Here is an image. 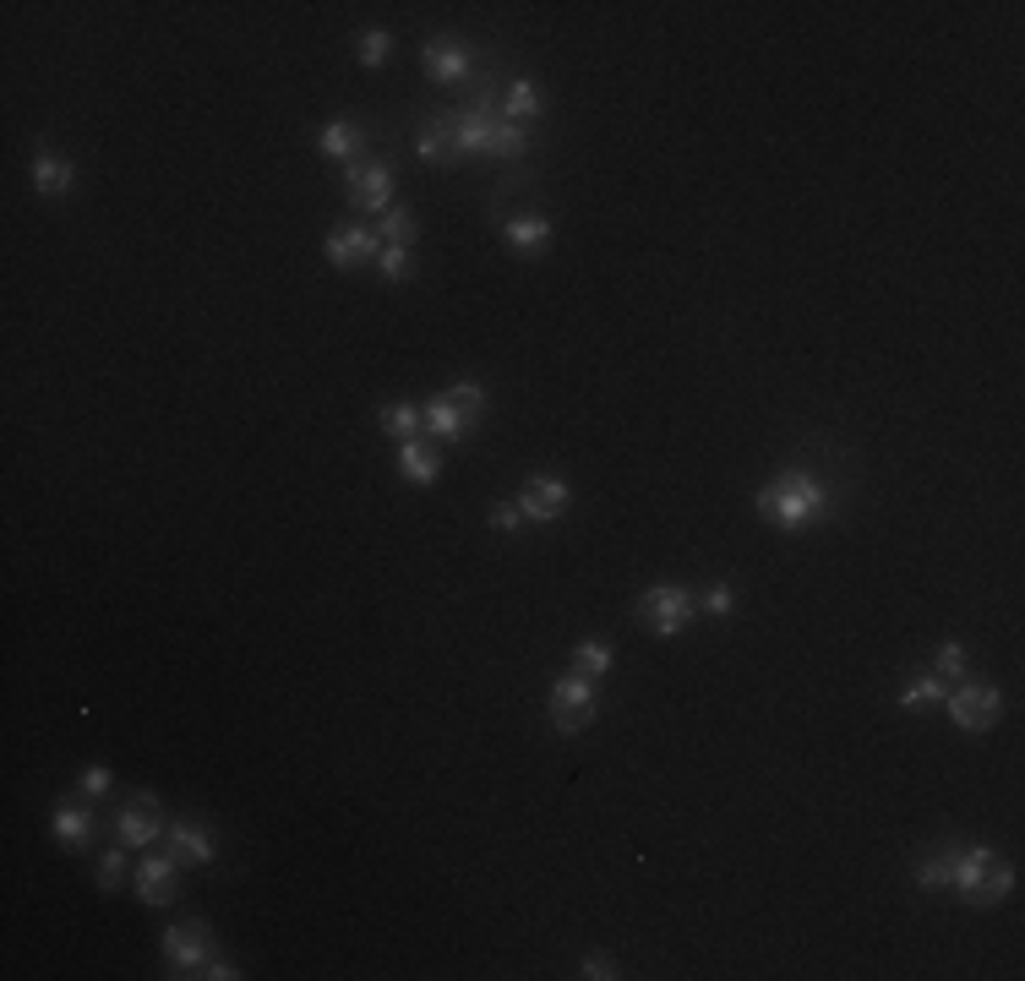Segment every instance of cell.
I'll return each instance as SVG.
<instances>
[{
  "label": "cell",
  "mask_w": 1025,
  "mask_h": 981,
  "mask_svg": "<svg viewBox=\"0 0 1025 981\" xmlns=\"http://www.w3.org/2000/svg\"><path fill=\"white\" fill-rule=\"evenodd\" d=\"M519 524H524V513H519L513 502H497V508H491V529H519Z\"/></svg>",
  "instance_id": "d590c367"
},
{
  "label": "cell",
  "mask_w": 1025,
  "mask_h": 981,
  "mask_svg": "<svg viewBox=\"0 0 1025 981\" xmlns=\"http://www.w3.org/2000/svg\"><path fill=\"white\" fill-rule=\"evenodd\" d=\"M944 703H949V720L960 731H993L999 714H1004V693L993 682H960L955 693H944Z\"/></svg>",
  "instance_id": "277c9868"
},
{
  "label": "cell",
  "mask_w": 1025,
  "mask_h": 981,
  "mask_svg": "<svg viewBox=\"0 0 1025 981\" xmlns=\"http://www.w3.org/2000/svg\"><path fill=\"white\" fill-rule=\"evenodd\" d=\"M933 677H944V682H960L966 677V644H938V655H933Z\"/></svg>",
  "instance_id": "83f0119b"
},
{
  "label": "cell",
  "mask_w": 1025,
  "mask_h": 981,
  "mask_svg": "<svg viewBox=\"0 0 1025 981\" xmlns=\"http://www.w3.org/2000/svg\"><path fill=\"white\" fill-rule=\"evenodd\" d=\"M208 955H213V933H208L202 922H180V927H169V933H164V960H169L175 971H186V977H191V971H197Z\"/></svg>",
  "instance_id": "8fae6325"
},
{
  "label": "cell",
  "mask_w": 1025,
  "mask_h": 981,
  "mask_svg": "<svg viewBox=\"0 0 1025 981\" xmlns=\"http://www.w3.org/2000/svg\"><path fill=\"white\" fill-rule=\"evenodd\" d=\"M421 66H426V77H437V82H464V77H469V49H464L458 38H432V44L421 49Z\"/></svg>",
  "instance_id": "9a60e30c"
},
{
  "label": "cell",
  "mask_w": 1025,
  "mask_h": 981,
  "mask_svg": "<svg viewBox=\"0 0 1025 981\" xmlns=\"http://www.w3.org/2000/svg\"><path fill=\"white\" fill-rule=\"evenodd\" d=\"M191 977H213V981H235V977H241V971H235V966H230V960H219V955H208V960H202V966H197V971H191Z\"/></svg>",
  "instance_id": "e575fe53"
},
{
  "label": "cell",
  "mask_w": 1025,
  "mask_h": 981,
  "mask_svg": "<svg viewBox=\"0 0 1025 981\" xmlns=\"http://www.w3.org/2000/svg\"><path fill=\"white\" fill-rule=\"evenodd\" d=\"M704 611H710V616H732V611H736V589H732V583H710V589H704Z\"/></svg>",
  "instance_id": "d6a6232c"
},
{
  "label": "cell",
  "mask_w": 1025,
  "mask_h": 981,
  "mask_svg": "<svg viewBox=\"0 0 1025 981\" xmlns=\"http://www.w3.org/2000/svg\"><path fill=\"white\" fill-rule=\"evenodd\" d=\"M27 175H33V191H38V197H66V191L77 186V164L60 158V153H44V147L33 153Z\"/></svg>",
  "instance_id": "5bb4252c"
},
{
  "label": "cell",
  "mask_w": 1025,
  "mask_h": 981,
  "mask_svg": "<svg viewBox=\"0 0 1025 981\" xmlns=\"http://www.w3.org/2000/svg\"><path fill=\"white\" fill-rule=\"evenodd\" d=\"M377 421H382V431L388 436H399V442H410L421 425H426V415H421V404H410V399H393V404H382L377 410Z\"/></svg>",
  "instance_id": "44dd1931"
},
{
  "label": "cell",
  "mask_w": 1025,
  "mask_h": 981,
  "mask_svg": "<svg viewBox=\"0 0 1025 981\" xmlns=\"http://www.w3.org/2000/svg\"><path fill=\"white\" fill-rule=\"evenodd\" d=\"M568 502H573V491H568L562 475H530L524 491H519V513L530 524H557L568 513Z\"/></svg>",
  "instance_id": "ba28073f"
},
{
  "label": "cell",
  "mask_w": 1025,
  "mask_h": 981,
  "mask_svg": "<svg viewBox=\"0 0 1025 981\" xmlns=\"http://www.w3.org/2000/svg\"><path fill=\"white\" fill-rule=\"evenodd\" d=\"M110 785H115V780H110V769H99V763H93V769L82 774V791H88V796H104Z\"/></svg>",
  "instance_id": "8d00e7d4"
},
{
  "label": "cell",
  "mask_w": 1025,
  "mask_h": 981,
  "mask_svg": "<svg viewBox=\"0 0 1025 981\" xmlns=\"http://www.w3.org/2000/svg\"><path fill=\"white\" fill-rule=\"evenodd\" d=\"M360 142H366V137H360V126H355V121H327V126L316 132V147H322V158H344V164H349V158L360 153Z\"/></svg>",
  "instance_id": "d6986e66"
},
{
  "label": "cell",
  "mask_w": 1025,
  "mask_h": 981,
  "mask_svg": "<svg viewBox=\"0 0 1025 981\" xmlns=\"http://www.w3.org/2000/svg\"><path fill=\"white\" fill-rule=\"evenodd\" d=\"M573 671H579V677H589V682H594V677H605V671H611V644L584 638V644L573 649Z\"/></svg>",
  "instance_id": "cb8c5ba5"
},
{
  "label": "cell",
  "mask_w": 1025,
  "mask_h": 981,
  "mask_svg": "<svg viewBox=\"0 0 1025 981\" xmlns=\"http://www.w3.org/2000/svg\"><path fill=\"white\" fill-rule=\"evenodd\" d=\"M415 147H421V158H426V164H447V158L458 153V147H453V132H447V121H432V126H421Z\"/></svg>",
  "instance_id": "7402d4cb"
},
{
  "label": "cell",
  "mask_w": 1025,
  "mask_h": 981,
  "mask_svg": "<svg viewBox=\"0 0 1025 981\" xmlns=\"http://www.w3.org/2000/svg\"><path fill=\"white\" fill-rule=\"evenodd\" d=\"M377 252H382V241H377L371 224H333L327 241H322V257H327L338 274H344V268H366V263H377Z\"/></svg>",
  "instance_id": "8992f818"
},
{
  "label": "cell",
  "mask_w": 1025,
  "mask_h": 981,
  "mask_svg": "<svg viewBox=\"0 0 1025 981\" xmlns=\"http://www.w3.org/2000/svg\"><path fill=\"white\" fill-rule=\"evenodd\" d=\"M121 883H126V845L104 850V861H99V889H104V894H115Z\"/></svg>",
  "instance_id": "f546056e"
},
{
  "label": "cell",
  "mask_w": 1025,
  "mask_h": 981,
  "mask_svg": "<svg viewBox=\"0 0 1025 981\" xmlns=\"http://www.w3.org/2000/svg\"><path fill=\"white\" fill-rule=\"evenodd\" d=\"M944 883H949V856H933V861L916 867V889L933 894V889H944Z\"/></svg>",
  "instance_id": "1f68e13d"
},
{
  "label": "cell",
  "mask_w": 1025,
  "mask_h": 981,
  "mask_svg": "<svg viewBox=\"0 0 1025 981\" xmlns=\"http://www.w3.org/2000/svg\"><path fill=\"white\" fill-rule=\"evenodd\" d=\"M55 840H60V850H88V840H93V813H82V807H60L55 813Z\"/></svg>",
  "instance_id": "ffe728a7"
},
{
  "label": "cell",
  "mask_w": 1025,
  "mask_h": 981,
  "mask_svg": "<svg viewBox=\"0 0 1025 981\" xmlns=\"http://www.w3.org/2000/svg\"><path fill=\"white\" fill-rule=\"evenodd\" d=\"M349 202L360 208V213H388L393 208V164H382V158H371V164H349Z\"/></svg>",
  "instance_id": "52a82bcc"
},
{
  "label": "cell",
  "mask_w": 1025,
  "mask_h": 981,
  "mask_svg": "<svg viewBox=\"0 0 1025 981\" xmlns=\"http://www.w3.org/2000/svg\"><path fill=\"white\" fill-rule=\"evenodd\" d=\"M421 230H415V213L410 208H388L382 213V246H415Z\"/></svg>",
  "instance_id": "603a6c76"
},
{
  "label": "cell",
  "mask_w": 1025,
  "mask_h": 981,
  "mask_svg": "<svg viewBox=\"0 0 1025 981\" xmlns=\"http://www.w3.org/2000/svg\"><path fill=\"white\" fill-rule=\"evenodd\" d=\"M447 399H453V404H458L469 421L486 410V388H480V382H453V388H447Z\"/></svg>",
  "instance_id": "4dcf8cb0"
},
{
  "label": "cell",
  "mask_w": 1025,
  "mask_h": 981,
  "mask_svg": "<svg viewBox=\"0 0 1025 981\" xmlns=\"http://www.w3.org/2000/svg\"><path fill=\"white\" fill-rule=\"evenodd\" d=\"M164 850H169L175 861H191V867H208V861L219 856L213 835H208L202 824H191V818H175V824H164Z\"/></svg>",
  "instance_id": "4fadbf2b"
},
{
  "label": "cell",
  "mask_w": 1025,
  "mask_h": 981,
  "mask_svg": "<svg viewBox=\"0 0 1025 981\" xmlns=\"http://www.w3.org/2000/svg\"><path fill=\"white\" fill-rule=\"evenodd\" d=\"M944 693H949V682H944V677H916V682H905V688H900V709L944 703Z\"/></svg>",
  "instance_id": "d4e9b609"
},
{
  "label": "cell",
  "mask_w": 1025,
  "mask_h": 981,
  "mask_svg": "<svg viewBox=\"0 0 1025 981\" xmlns=\"http://www.w3.org/2000/svg\"><path fill=\"white\" fill-rule=\"evenodd\" d=\"M115 840L147 850L153 840H164V813H158V796L153 791H137V802L115 818Z\"/></svg>",
  "instance_id": "30bf717a"
},
{
  "label": "cell",
  "mask_w": 1025,
  "mask_h": 981,
  "mask_svg": "<svg viewBox=\"0 0 1025 981\" xmlns=\"http://www.w3.org/2000/svg\"><path fill=\"white\" fill-rule=\"evenodd\" d=\"M552 219H541V213H524V219H508L502 224V241H508V252H541L546 241H552Z\"/></svg>",
  "instance_id": "ac0fdd59"
},
{
  "label": "cell",
  "mask_w": 1025,
  "mask_h": 981,
  "mask_svg": "<svg viewBox=\"0 0 1025 981\" xmlns=\"http://www.w3.org/2000/svg\"><path fill=\"white\" fill-rule=\"evenodd\" d=\"M949 883H955L971 905H999V900H1010V889H1015V867L999 861L988 845H960V850H949Z\"/></svg>",
  "instance_id": "7a4b0ae2"
},
{
  "label": "cell",
  "mask_w": 1025,
  "mask_h": 981,
  "mask_svg": "<svg viewBox=\"0 0 1025 981\" xmlns=\"http://www.w3.org/2000/svg\"><path fill=\"white\" fill-rule=\"evenodd\" d=\"M447 132H453V147H458V153H486V158H519V153L530 147V137H524L513 121H491L486 110L453 115Z\"/></svg>",
  "instance_id": "3957f363"
},
{
  "label": "cell",
  "mask_w": 1025,
  "mask_h": 981,
  "mask_svg": "<svg viewBox=\"0 0 1025 981\" xmlns=\"http://www.w3.org/2000/svg\"><path fill=\"white\" fill-rule=\"evenodd\" d=\"M638 616L649 622V633L671 638V633H682V627L693 622V594H688L682 583H655V589H644Z\"/></svg>",
  "instance_id": "5b68a950"
},
{
  "label": "cell",
  "mask_w": 1025,
  "mask_h": 981,
  "mask_svg": "<svg viewBox=\"0 0 1025 981\" xmlns=\"http://www.w3.org/2000/svg\"><path fill=\"white\" fill-rule=\"evenodd\" d=\"M594 720V682L589 677H557L552 682V725L557 731H584Z\"/></svg>",
  "instance_id": "9c48e42d"
},
{
  "label": "cell",
  "mask_w": 1025,
  "mask_h": 981,
  "mask_svg": "<svg viewBox=\"0 0 1025 981\" xmlns=\"http://www.w3.org/2000/svg\"><path fill=\"white\" fill-rule=\"evenodd\" d=\"M502 110H508V121H530V115L541 110L535 82H513V88H508V99H502Z\"/></svg>",
  "instance_id": "4316f807"
},
{
  "label": "cell",
  "mask_w": 1025,
  "mask_h": 981,
  "mask_svg": "<svg viewBox=\"0 0 1025 981\" xmlns=\"http://www.w3.org/2000/svg\"><path fill=\"white\" fill-rule=\"evenodd\" d=\"M175 894H180V861L169 850L147 856L143 867H137V900L143 905H175Z\"/></svg>",
  "instance_id": "7c38bea8"
},
{
  "label": "cell",
  "mask_w": 1025,
  "mask_h": 981,
  "mask_svg": "<svg viewBox=\"0 0 1025 981\" xmlns=\"http://www.w3.org/2000/svg\"><path fill=\"white\" fill-rule=\"evenodd\" d=\"M829 508V491L807 475V469H780L775 480H764L758 491V519L780 524V529H802L813 519H824Z\"/></svg>",
  "instance_id": "6da1fadb"
},
{
  "label": "cell",
  "mask_w": 1025,
  "mask_h": 981,
  "mask_svg": "<svg viewBox=\"0 0 1025 981\" xmlns=\"http://www.w3.org/2000/svg\"><path fill=\"white\" fill-rule=\"evenodd\" d=\"M421 415H426V431H432V436H442V442H458V436L475 425L464 410H458V404H453V399H447V393L426 399V404H421Z\"/></svg>",
  "instance_id": "2e32d148"
},
{
  "label": "cell",
  "mask_w": 1025,
  "mask_h": 981,
  "mask_svg": "<svg viewBox=\"0 0 1025 981\" xmlns=\"http://www.w3.org/2000/svg\"><path fill=\"white\" fill-rule=\"evenodd\" d=\"M377 274L388 283L410 279V246H382V252H377Z\"/></svg>",
  "instance_id": "f1b7e54d"
},
{
  "label": "cell",
  "mask_w": 1025,
  "mask_h": 981,
  "mask_svg": "<svg viewBox=\"0 0 1025 981\" xmlns=\"http://www.w3.org/2000/svg\"><path fill=\"white\" fill-rule=\"evenodd\" d=\"M355 55H360V66H366V71H382V66H388V55H393V38H388L382 27H371V33H360V49H355Z\"/></svg>",
  "instance_id": "484cf974"
},
{
  "label": "cell",
  "mask_w": 1025,
  "mask_h": 981,
  "mask_svg": "<svg viewBox=\"0 0 1025 981\" xmlns=\"http://www.w3.org/2000/svg\"><path fill=\"white\" fill-rule=\"evenodd\" d=\"M579 977H589V981H616L622 971H616V960H611V955H589V960H584V971H579Z\"/></svg>",
  "instance_id": "836d02e7"
},
{
  "label": "cell",
  "mask_w": 1025,
  "mask_h": 981,
  "mask_svg": "<svg viewBox=\"0 0 1025 981\" xmlns=\"http://www.w3.org/2000/svg\"><path fill=\"white\" fill-rule=\"evenodd\" d=\"M399 475L415 480V486H432V480L442 475V458L421 442V436H410V442H399Z\"/></svg>",
  "instance_id": "e0dca14e"
}]
</instances>
